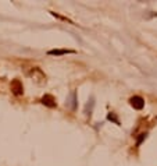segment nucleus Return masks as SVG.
<instances>
[{
	"label": "nucleus",
	"instance_id": "1",
	"mask_svg": "<svg viewBox=\"0 0 157 166\" xmlns=\"http://www.w3.org/2000/svg\"><path fill=\"white\" fill-rule=\"evenodd\" d=\"M130 103H131V106L134 107V109H136V110H140V109L145 107V99L140 97H132L130 99Z\"/></svg>",
	"mask_w": 157,
	"mask_h": 166
},
{
	"label": "nucleus",
	"instance_id": "2",
	"mask_svg": "<svg viewBox=\"0 0 157 166\" xmlns=\"http://www.w3.org/2000/svg\"><path fill=\"white\" fill-rule=\"evenodd\" d=\"M11 91H13V94H14V95H17V97L22 95L24 87H22V84H21V81H20V80H14L13 83H11Z\"/></svg>",
	"mask_w": 157,
	"mask_h": 166
},
{
	"label": "nucleus",
	"instance_id": "3",
	"mask_svg": "<svg viewBox=\"0 0 157 166\" xmlns=\"http://www.w3.org/2000/svg\"><path fill=\"white\" fill-rule=\"evenodd\" d=\"M42 103L43 105H46L49 107H54L56 106V99L51 95H45V97L42 98Z\"/></svg>",
	"mask_w": 157,
	"mask_h": 166
},
{
	"label": "nucleus",
	"instance_id": "4",
	"mask_svg": "<svg viewBox=\"0 0 157 166\" xmlns=\"http://www.w3.org/2000/svg\"><path fill=\"white\" fill-rule=\"evenodd\" d=\"M65 53H72V50H65V49H54V50H49V55H65Z\"/></svg>",
	"mask_w": 157,
	"mask_h": 166
},
{
	"label": "nucleus",
	"instance_id": "5",
	"mask_svg": "<svg viewBox=\"0 0 157 166\" xmlns=\"http://www.w3.org/2000/svg\"><path fill=\"white\" fill-rule=\"evenodd\" d=\"M107 119L111 120V121H114L116 124H120V121H118V119L116 117V115H114V113H109V115H107Z\"/></svg>",
	"mask_w": 157,
	"mask_h": 166
},
{
	"label": "nucleus",
	"instance_id": "6",
	"mask_svg": "<svg viewBox=\"0 0 157 166\" xmlns=\"http://www.w3.org/2000/svg\"><path fill=\"white\" fill-rule=\"evenodd\" d=\"M146 135H148V134H146V133H142V134H140V137H139V138H138V141H136V144H138V145H139V144H140V143H142V141H143L145 138H146Z\"/></svg>",
	"mask_w": 157,
	"mask_h": 166
}]
</instances>
